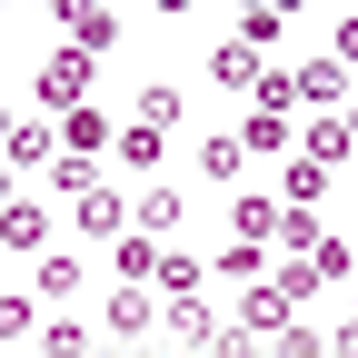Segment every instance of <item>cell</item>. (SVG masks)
<instances>
[{
	"mask_svg": "<svg viewBox=\"0 0 358 358\" xmlns=\"http://www.w3.org/2000/svg\"><path fill=\"white\" fill-rule=\"evenodd\" d=\"M90 70H100L90 50H40V110H90Z\"/></svg>",
	"mask_w": 358,
	"mask_h": 358,
	"instance_id": "6da1fadb",
	"label": "cell"
},
{
	"mask_svg": "<svg viewBox=\"0 0 358 358\" xmlns=\"http://www.w3.org/2000/svg\"><path fill=\"white\" fill-rule=\"evenodd\" d=\"M159 329H169V348H189V358H199V348H209L219 329H229V319H219V308L189 289V299H159Z\"/></svg>",
	"mask_w": 358,
	"mask_h": 358,
	"instance_id": "7a4b0ae2",
	"label": "cell"
},
{
	"mask_svg": "<svg viewBox=\"0 0 358 358\" xmlns=\"http://www.w3.org/2000/svg\"><path fill=\"white\" fill-rule=\"evenodd\" d=\"M60 30H70V50H90V60H110V50H120V10H110V0H80V10H60Z\"/></svg>",
	"mask_w": 358,
	"mask_h": 358,
	"instance_id": "3957f363",
	"label": "cell"
},
{
	"mask_svg": "<svg viewBox=\"0 0 358 358\" xmlns=\"http://www.w3.org/2000/svg\"><path fill=\"white\" fill-rule=\"evenodd\" d=\"M179 219H189V189H169V179H150L129 199V229H150V239H179Z\"/></svg>",
	"mask_w": 358,
	"mask_h": 358,
	"instance_id": "277c9868",
	"label": "cell"
},
{
	"mask_svg": "<svg viewBox=\"0 0 358 358\" xmlns=\"http://www.w3.org/2000/svg\"><path fill=\"white\" fill-rule=\"evenodd\" d=\"M70 219H80V239H129V199H120V179H100L90 199H70Z\"/></svg>",
	"mask_w": 358,
	"mask_h": 358,
	"instance_id": "5b68a950",
	"label": "cell"
},
{
	"mask_svg": "<svg viewBox=\"0 0 358 358\" xmlns=\"http://www.w3.org/2000/svg\"><path fill=\"white\" fill-rule=\"evenodd\" d=\"M10 169H20V179H30V169L50 179V169H60V120H10Z\"/></svg>",
	"mask_w": 358,
	"mask_h": 358,
	"instance_id": "8992f818",
	"label": "cell"
},
{
	"mask_svg": "<svg viewBox=\"0 0 358 358\" xmlns=\"http://www.w3.org/2000/svg\"><path fill=\"white\" fill-rule=\"evenodd\" d=\"M299 159L348 169V159H358V129H348V110H338V120H308V129H299Z\"/></svg>",
	"mask_w": 358,
	"mask_h": 358,
	"instance_id": "52a82bcc",
	"label": "cell"
},
{
	"mask_svg": "<svg viewBox=\"0 0 358 358\" xmlns=\"http://www.w3.org/2000/svg\"><path fill=\"white\" fill-rule=\"evenodd\" d=\"M110 249H120V289H159V268H169V239L129 229V239H110Z\"/></svg>",
	"mask_w": 358,
	"mask_h": 358,
	"instance_id": "ba28073f",
	"label": "cell"
},
{
	"mask_svg": "<svg viewBox=\"0 0 358 358\" xmlns=\"http://www.w3.org/2000/svg\"><path fill=\"white\" fill-rule=\"evenodd\" d=\"M60 150H70V159L120 150V120H110V110H70V120H60Z\"/></svg>",
	"mask_w": 358,
	"mask_h": 358,
	"instance_id": "9c48e42d",
	"label": "cell"
},
{
	"mask_svg": "<svg viewBox=\"0 0 358 358\" xmlns=\"http://www.w3.org/2000/svg\"><path fill=\"white\" fill-rule=\"evenodd\" d=\"M239 150H249V159H299V120L249 110V120H239Z\"/></svg>",
	"mask_w": 358,
	"mask_h": 358,
	"instance_id": "30bf717a",
	"label": "cell"
},
{
	"mask_svg": "<svg viewBox=\"0 0 358 358\" xmlns=\"http://www.w3.org/2000/svg\"><path fill=\"white\" fill-rule=\"evenodd\" d=\"M110 338H150L159 329V289H110V319H100Z\"/></svg>",
	"mask_w": 358,
	"mask_h": 358,
	"instance_id": "8fae6325",
	"label": "cell"
},
{
	"mask_svg": "<svg viewBox=\"0 0 358 358\" xmlns=\"http://www.w3.org/2000/svg\"><path fill=\"white\" fill-rule=\"evenodd\" d=\"M209 80H219V90H249V100H259V80H268V60L249 50V40H219V50H209Z\"/></svg>",
	"mask_w": 358,
	"mask_h": 358,
	"instance_id": "7c38bea8",
	"label": "cell"
},
{
	"mask_svg": "<svg viewBox=\"0 0 358 358\" xmlns=\"http://www.w3.org/2000/svg\"><path fill=\"white\" fill-rule=\"evenodd\" d=\"M289 319H299V308L279 299V279H259V289H239V329H259V338H279Z\"/></svg>",
	"mask_w": 358,
	"mask_h": 358,
	"instance_id": "4fadbf2b",
	"label": "cell"
},
{
	"mask_svg": "<svg viewBox=\"0 0 358 358\" xmlns=\"http://www.w3.org/2000/svg\"><path fill=\"white\" fill-rule=\"evenodd\" d=\"M159 150H169V129H150V120H120V150H110V159H120L129 179H150V169H159Z\"/></svg>",
	"mask_w": 358,
	"mask_h": 358,
	"instance_id": "5bb4252c",
	"label": "cell"
},
{
	"mask_svg": "<svg viewBox=\"0 0 358 358\" xmlns=\"http://www.w3.org/2000/svg\"><path fill=\"white\" fill-rule=\"evenodd\" d=\"M289 80H299V100H308V110H329V120L348 110V70H338V60H308V70H289Z\"/></svg>",
	"mask_w": 358,
	"mask_h": 358,
	"instance_id": "9a60e30c",
	"label": "cell"
},
{
	"mask_svg": "<svg viewBox=\"0 0 358 358\" xmlns=\"http://www.w3.org/2000/svg\"><path fill=\"white\" fill-rule=\"evenodd\" d=\"M329 199V169L319 159H279V209H319Z\"/></svg>",
	"mask_w": 358,
	"mask_h": 358,
	"instance_id": "2e32d148",
	"label": "cell"
},
{
	"mask_svg": "<svg viewBox=\"0 0 358 358\" xmlns=\"http://www.w3.org/2000/svg\"><path fill=\"white\" fill-rule=\"evenodd\" d=\"M229 239H249V249H279V199H229Z\"/></svg>",
	"mask_w": 358,
	"mask_h": 358,
	"instance_id": "e0dca14e",
	"label": "cell"
},
{
	"mask_svg": "<svg viewBox=\"0 0 358 358\" xmlns=\"http://www.w3.org/2000/svg\"><path fill=\"white\" fill-rule=\"evenodd\" d=\"M239 169H249V150H239V129H209V140H199V179H219V189H229Z\"/></svg>",
	"mask_w": 358,
	"mask_h": 358,
	"instance_id": "ac0fdd59",
	"label": "cell"
},
{
	"mask_svg": "<svg viewBox=\"0 0 358 358\" xmlns=\"http://www.w3.org/2000/svg\"><path fill=\"white\" fill-rule=\"evenodd\" d=\"M100 179H110L100 159H70V150H60V169L40 179V189H50V199H90V189H100Z\"/></svg>",
	"mask_w": 358,
	"mask_h": 358,
	"instance_id": "d6986e66",
	"label": "cell"
},
{
	"mask_svg": "<svg viewBox=\"0 0 358 358\" xmlns=\"http://www.w3.org/2000/svg\"><path fill=\"white\" fill-rule=\"evenodd\" d=\"M329 229H319V209H279V259H308Z\"/></svg>",
	"mask_w": 358,
	"mask_h": 358,
	"instance_id": "ffe728a7",
	"label": "cell"
},
{
	"mask_svg": "<svg viewBox=\"0 0 358 358\" xmlns=\"http://www.w3.org/2000/svg\"><path fill=\"white\" fill-rule=\"evenodd\" d=\"M0 239H10V259H30L40 249V199H10V209H0Z\"/></svg>",
	"mask_w": 358,
	"mask_h": 358,
	"instance_id": "44dd1931",
	"label": "cell"
},
{
	"mask_svg": "<svg viewBox=\"0 0 358 358\" xmlns=\"http://www.w3.org/2000/svg\"><path fill=\"white\" fill-rule=\"evenodd\" d=\"M259 259H268V249H249V239H229V249L209 259V279H239V289H259Z\"/></svg>",
	"mask_w": 358,
	"mask_h": 358,
	"instance_id": "7402d4cb",
	"label": "cell"
},
{
	"mask_svg": "<svg viewBox=\"0 0 358 358\" xmlns=\"http://www.w3.org/2000/svg\"><path fill=\"white\" fill-rule=\"evenodd\" d=\"M30 329H40V308H30V289H10V299H0V338L30 348Z\"/></svg>",
	"mask_w": 358,
	"mask_h": 358,
	"instance_id": "603a6c76",
	"label": "cell"
},
{
	"mask_svg": "<svg viewBox=\"0 0 358 358\" xmlns=\"http://www.w3.org/2000/svg\"><path fill=\"white\" fill-rule=\"evenodd\" d=\"M129 120H150V129H169V120H179V90H169V80H150L140 100H129Z\"/></svg>",
	"mask_w": 358,
	"mask_h": 358,
	"instance_id": "cb8c5ba5",
	"label": "cell"
},
{
	"mask_svg": "<svg viewBox=\"0 0 358 358\" xmlns=\"http://www.w3.org/2000/svg\"><path fill=\"white\" fill-rule=\"evenodd\" d=\"M268 358H329V338H319V329H308V319H289L279 338H268Z\"/></svg>",
	"mask_w": 358,
	"mask_h": 358,
	"instance_id": "d4e9b609",
	"label": "cell"
},
{
	"mask_svg": "<svg viewBox=\"0 0 358 358\" xmlns=\"http://www.w3.org/2000/svg\"><path fill=\"white\" fill-rule=\"evenodd\" d=\"M199 358H268V338H259V329H239V319H229V329H219V338H209V348H199Z\"/></svg>",
	"mask_w": 358,
	"mask_h": 358,
	"instance_id": "484cf974",
	"label": "cell"
},
{
	"mask_svg": "<svg viewBox=\"0 0 358 358\" xmlns=\"http://www.w3.org/2000/svg\"><path fill=\"white\" fill-rule=\"evenodd\" d=\"M308 268H319V279H358V249H348V239H319V249H308Z\"/></svg>",
	"mask_w": 358,
	"mask_h": 358,
	"instance_id": "4316f807",
	"label": "cell"
},
{
	"mask_svg": "<svg viewBox=\"0 0 358 358\" xmlns=\"http://www.w3.org/2000/svg\"><path fill=\"white\" fill-rule=\"evenodd\" d=\"M40 358H90V329H70V319H50V329H40Z\"/></svg>",
	"mask_w": 358,
	"mask_h": 358,
	"instance_id": "83f0119b",
	"label": "cell"
},
{
	"mask_svg": "<svg viewBox=\"0 0 358 358\" xmlns=\"http://www.w3.org/2000/svg\"><path fill=\"white\" fill-rule=\"evenodd\" d=\"M259 110H268V120H289V110H299V80H289V70H268V80H259Z\"/></svg>",
	"mask_w": 358,
	"mask_h": 358,
	"instance_id": "f1b7e54d",
	"label": "cell"
},
{
	"mask_svg": "<svg viewBox=\"0 0 358 358\" xmlns=\"http://www.w3.org/2000/svg\"><path fill=\"white\" fill-rule=\"evenodd\" d=\"M279 20H289V10H249V20H239V40H249V50H259V60H268V50H279Z\"/></svg>",
	"mask_w": 358,
	"mask_h": 358,
	"instance_id": "f546056e",
	"label": "cell"
},
{
	"mask_svg": "<svg viewBox=\"0 0 358 358\" xmlns=\"http://www.w3.org/2000/svg\"><path fill=\"white\" fill-rule=\"evenodd\" d=\"M80 289V259H40V299H70Z\"/></svg>",
	"mask_w": 358,
	"mask_h": 358,
	"instance_id": "4dcf8cb0",
	"label": "cell"
},
{
	"mask_svg": "<svg viewBox=\"0 0 358 358\" xmlns=\"http://www.w3.org/2000/svg\"><path fill=\"white\" fill-rule=\"evenodd\" d=\"M329 60H338V70H358V10H348V20L329 30Z\"/></svg>",
	"mask_w": 358,
	"mask_h": 358,
	"instance_id": "1f68e13d",
	"label": "cell"
},
{
	"mask_svg": "<svg viewBox=\"0 0 358 358\" xmlns=\"http://www.w3.org/2000/svg\"><path fill=\"white\" fill-rule=\"evenodd\" d=\"M329 358H358V319H348V329H338V338H329Z\"/></svg>",
	"mask_w": 358,
	"mask_h": 358,
	"instance_id": "d6a6232c",
	"label": "cell"
},
{
	"mask_svg": "<svg viewBox=\"0 0 358 358\" xmlns=\"http://www.w3.org/2000/svg\"><path fill=\"white\" fill-rule=\"evenodd\" d=\"M159 358H189V348H159Z\"/></svg>",
	"mask_w": 358,
	"mask_h": 358,
	"instance_id": "836d02e7",
	"label": "cell"
},
{
	"mask_svg": "<svg viewBox=\"0 0 358 358\" xmlns=\"http://www.w3.org/2000/svg\"><path fill=\"white\" fill-rule=\"evenodd\" d=\"M348 289H358V279H348ZM348 319H358V308H348Z\"/></svg>",
	"mask_w": 358,
	"mask_h": 358,
	"instance_id": "e575fe53",
	"label": "cell"
},
{
	"mask_svg": "<svg viewBox=\"0 0 358 358\" xmlns=\"http://www.w3.org/2000/svg\"><path fill=\"white\" fill-rule=\"evenodd\" d=\"M348 129H358V110H348Z\"/></svg>",
	"mask_w": 358,
	"mask_h": 358,
	"instance_id": "d590c367",
	"label": "cell"
},
{
	"mask_svg": "<svg viewBox=\"0 0 358 358\" xmlns=\"http://www.w3.org/2000/svg\"><path fill=\"white\" fill-rule=\"evenodd\" d=\"M90 358H100V348H90Z\"/></svg>",
	"mask_w": 358,
	"mask_h": 358,
	"instance_id": "8d00e7d4",
	"label": "cell"
}]
</instances>
